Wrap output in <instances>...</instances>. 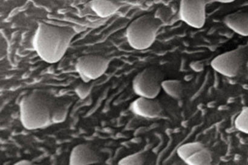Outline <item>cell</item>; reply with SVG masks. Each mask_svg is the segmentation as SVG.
Masks as SVG:
<instances>
[{
  "instance_id": "1",
  "label": "cell",
  "mask_w": 248,
  "mask_h": 165,
  "mask_svg": "<svg viewBox=\"0 0 248 165\" xmlns=\"http://www.w3.org/2000/svg\"><path fill=\"white\" fill-rule=\"evenodd\" d=\"M76 34L70 27L41 22L33 39L34 49L44 61L54 64L64 57Z\"/></svg>"
},
{
  "instance_id": "2",
  "label": "cell",
  "mask_w": 248,
  "mask_h": 165,
  "mask_svg": "<svg viewBox=\"0 0 248 165\" xmlns=\"http://www.w3.org/2000/svg\"><path fill=\"white\" fill-rule=\"evenodd\" d=\"M53 110L50 102L43 94L35 92L27 94L19 104L21 124L29 130L48 127L53 122Z\"/></svg>"
},
{
  "instance_id": "3",
  "label": "cell",
  "mask_w": 248,
  "mask_h": 165,
  "mask_svg": "<svg viewBox=\"0 0 248 165\" xmlns=\"http://www.w3.org/2000/svg\"><path fill=\"white\" fill-rule=\"evenodd\" d=\"M162 25L161 20L152 14L138 17L129 24L126 29L128 45L135 50L147 49L155 42Z\"/></svg>"
},
{
  "instance_id": "4",
  "label": "cell",
  "mask_w": 248,
  "mask_h": 165,
  "mask_svg": "<svg viewBox=\"0 0 248 165\" xmlns=\"http://www.w3.org/2000/svg\"><path fill=\"white\" fill-rule=\"evenodd\" d=\"M164 77V74L158 68H145L134 77L133 91L140 97L155 98L161 91Z\"/></svg>"
},
{
  "instance_id": "5",
  "label": "cell",
  "mask_w": 248,
  "mask_h": 165,
  "mask_svg": "<svg viewBox=\"0 0 248 165\" xmlns=\"http://www.w3.org/2000/svg\"><path fill=\"white\" fill-rule=\"evenodd\" d=\"M247 50L244 47L228 51L214 58L211 65L218 74L228 77L237 76L244 65Z\"/></svg>"
},
{
  "instance_id": "6",
  "label": "cell",
  "mask_w": 248,
  "mask_h": 165,
  "mask_svg": "<svg viewBox=\"0 0 248 165\" xmlns=\"http://www.w3.org/2000/svg\"><path fill=\"white\" fill-rule=\"evenodd\" d=\"M110 60L101 55L82 56L77 60L76 70L83 82L94 81L103 76L108 70Z\"/></svg>"
},
{
  "instance_id": "7",
  "label": "cell",
  "mask_w": 248,
  "mask_h": 165,
  "mask_svg": "<svg viewBox=\"0 0 248 165\" xmlns=\"http://www.w3.org/2000/svg\"><path fill=\"white\" fill-rule=\"evenodd\" d=\"M210 2V0H181L180 19L191 28H203L206 23V5Z\"/></svg>"
},
{
  "instance_id": "8",
  "label": "cell",
  "mask_w": 248,
  "mask_h": 165,
  "mask_svg": "<svg viewBox=\"0 0 248 165\" xmlns=\"http://www.w3.org/2000/svg\"><path fill=\"white\" fill-rule=\"evenodd\" d=\"M131 112L140 117L154 119L159 117L162 112L159 102L155 98L140 97L132 102L130 106Z\"/></svg>"
},
{
  "instance_id": "9",
  "label": "cell",
  "mask_w": 248,
  "mask_h": 165,
  "mask_svg": "<svg viewBox=\"0 0 248 165\" xmlns=\"http://www.w3.org/2000/svg\"><path fill=\"white\" fill-rule=\"evenodd\" d=\"M100 158L89 145L79 144L75 146L70 152V165H86L99 164Z\"/></svg>"
},
{
  "instance_id": "10",
  "label": "cell",
  "mask_w": 248,
  "mask_h": 165,
  "mask_svg": "<svg viewBox=\"0 0 248 165\" xmlns=\"http://www.w3.org/2000/svg\"><path fill=\"white\" fill-rule=\"evenodd\" d=\"M224 23L228 28L238 35L248 36V14L235 12L225 17Z\"/></svg>"
},
{
  "instance_id": "11",
  "label": "cell",
  "mask_w": 248,
  "mask_h": 165,
  "mask_svg": "<svg viewBox=\"0 0 248 165\" xmlns=\"http://www.w3.org/2000/svg\"><path fill=\"white\" fill-rule=\"evenodd\" d=\"M90 6L97 15L107 18L118 11L121 4L116 0H92Z\"/></svg>"
},
{
  "instance_id": "12",
  "label": "cell",
  "mask_w": 248,
  "mask_h": 165,
  "mask_svg": "<svg viewBox=\"0 0 248 165\" xmlns=\"http://www.w3.org/2000/svg\"><path fill=\"white\" fill-rule=\"evenodd\" d=\"M213 161L211 152L205 147L194 152L185 161L189 165H209Z\"/></svg>"
},
{
  "instance_id": "13",
  "label": "cell",
  "mask_w": 248,
  "mask_h": 165,
  "mask_svg": "<svg viewBox=\"0 0 248 165\" xmlns=\"http://www.w3.org/2000/svg\"><path fill=\"white\" fill-rule=\"evenodd\" d=\"M162 89L165 93L174 99L181 98L183 95V84L179 80H164L162 84Z\"/></svg>"
},
{
  "instance_id": "14",
  "label": "cell",
  "mask_w": 248,
  "mask_h": 165,
  "mask_svg": "<svg viewBox=\"0 0 248 165\" xmlns=\"http://www.w3.org/2000/svg\"><path fill=\"white\" fill-rule=\"evenodd\" d=\"M205 146H204L203 144L199 142L186 143V144L181 145L177 149V156H178L180 159L182 160V161L185 162L191 155H193L194 152L202 149Z\"/></svg>"
},
{
  "instance_id": "15",
  "label": "cell",
  "mask_w": 248,
  "mask_h": 165,
  "mask_svg": "<svg viewBox=\"0 0 248 165\" xmlns=\"http://www.w3.org/2000/svg\"><path fill=\"white\" fill-rule=\"evenodd\" d=\"M235 128L240 132L248 135V106L242 109L234 121Z\"/></svg>"
},
{
  "instance_id": "16",
  "label": "cell",
  "mask_w": 248,
  "mask_h": 165,
  "mask_svg": "<svg viewBox=\"0 0 248 165\" xmlns=\"http://www.w3.org/2000/svg\"><path fill=\"white\" fill-rule=\"evenodd\" d=\"M145 156L142 152H137L124 157L119 162L121 165H142L145 164Z\"/></svg>"
},
{
  "instance_id": "17",
  "label": "cell",
  "mask_w": 248,
  "mask_h": 165,
  "mask_svg": "<svg viewBox=\"0 0 248 165\" xmlns=\"http://www.w3.org/2000/svg\"><path fill=\"white\" fill-rule=\"evenodd\" d=\"M92 86L87 82H83L78 85L75 89V92L80 99H84L91 93Z\"/></svg>"
},
{
  "instance_id": "18",
  "label": "cell",
  "mask_w": 248,
  "mask_h": 165,
  "mask_svg": "<svg viewBox=\"0 0 248 165\" xmlns=\"http://www.w3.org/2000/svg\"><path fill=\"white\" fill-rule=\"evenodd\" d=\"M67 110L64 107L54 108L53 112L52 121L53 123L64 122L67 116Z\"/></svg>"
},
{
  "instance_id": "19",
  "label": "cell",
  "mask_w": 248,
  "mask_h": 165,
  "mask_svg": "<svg viewBox=\"0 0 248 165\" xmlns=\"http://www.w3.org/2000/svg\"><path fill=\"white\" fill-rule=\"evenodd\" d=\"M7 50V43L4 38L3 35L1 34V59L3 58L6 55Z\"/></svg>"
},
{
  "instance_id": "20",
  "label": "cell",
  "mask_w": 248,
  "mask_h": 165,
  "mask_svg": "<svg viewBox=\"0 0 248 165\" xmlns=\"http://www.w3.org/2000/svg\"><path fill=\"white\" fill-rule=\"evenodd\" d=\"M234 1L235 0H210L211 2H221V3H230Z\"/></svg>"
},
{
  "instance_id": "21",
  "label": "cell",
  "mask_w": 248,
  "mask_h": 165,
  "mask_svg": "<svg viewBox=\"0 0 248 165\" xmlns=\"http://www.w3.org/2000/svg\"><path fill=\"white\" fill-rule=\"evenodd\" d=\"M31 162H29V161H25V160H22V161H19L18 162H16V165H31Z\"/></svg>"
}]
</instances>
